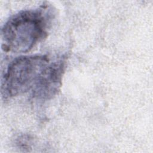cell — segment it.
<instances>
[{"label": "cell", "mask_w": 153, "mask_h": 153, "mask_svg": "<svg viewBox=\"0 0 153 153\" xmlns=\"http://www.w3.org/2000/svg\"><path fill=\"white\" fill-rule=\"evenodd\" d=\"M65 69L63 60L51 62L45 55L21 56L8 65L1 82L5 99L29 92L35 98L49 99L62 84Z\"/></svg>", "instance_id": "obj_1"}, {"label": "cell", "mask_w": 153, "mask_h": 153, "mask_svg": "<svg viewBox=\"0 0 153 153\" xmlns=\"http://www.w3.org/2000/svg\"><path fill=\"white\" fill-rule=\"evenodd\" d=\"M53 11L48 5L14 14L1 29L2 48L17 53L29 51L46 37Z\"/></svg>", "instance_id": "obj_2"}]
</instances>
